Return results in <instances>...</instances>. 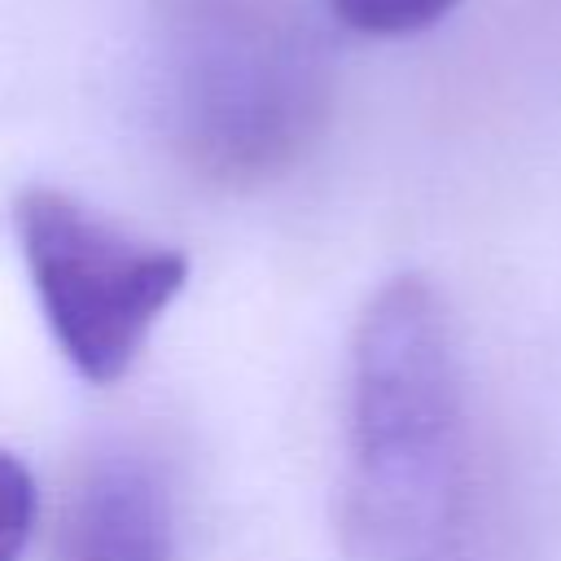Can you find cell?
I'll list each match as a JSON object with an SVG mask.
<instances>
[{
	"mask_svg": "<svg viewBox=\"0 0 561 561\" xmlns=\"http://www.w3.org/2000/svg\"><path fill=\"white\" fill-rule=\"evenodd\" d=\"M469 425L443 294L390 276L355 320L346 381V530L355 561H456Z\"/></svg>",
	"mask_w": 561,
	"mask_h": 561,
	"instance_id": "cell-1",
	"label": "cell"
},
{
	"mask_svg": "<svg viewBox=\"0 0 561 561\" xmlns=\"http://www.w3.org/2000/svg\"><path fill=\"white\" fill-rule=\"evenodd\" d=\"M175 158L215 188L294 171L333 110V66L298 0H158Z\"/></svg>",
	"mask_w": 561,
	"mask_h": 561,
	"instance_id": "cell-2",
	"label": "cell"
},
{
	"mask_svg": "<svg viewBox=\"0 0 561 561\" xmlns=\"http://www.w3.org/2000/svg\"><path fill=\"white\" fill-rule=\"evenodd\" d=\"M13 232L70 368L92 386L118 381L180 298L188 254L131 237L53 184H26L13 197Z\"/></svg>",
	"mask_w": 561,
	"mask_h": 561,
	"instance_id": "cell-3",
	"label": "cell"
},
{
	"mask_svg": "<svg viewBox=\"0 0 561 561\" xmlns=\"http://www.w3.org/2000/svg\"><path fill=\"white\" fill-rule=\"evenodd\" d=\"M57 552L61 561H175V513L162 469L131 447L92 456L66 491Z\"/></svg>",
	"mask_w": 561,
	"mask_h": 561,
	"instance_id": "cell-4",
	"label": "cell"
},
{
	"mask_svg": "<svg viewBox=\"0 0 561 561\" xmlns=\"http://www.w3.org/2000/svg\"><path fill=\"white\" fill-rule=\"evenodd\" d=\"M460 0H329V13L359 35L394 39V35H416L443 22Z\"/></svg>",
	"mask_w": 561,
	"mask_h": 561,
	"instance_id": "cell-5",
	"label": "cell"
},
{
	"mask_svg": "<svg viewBox=\"0 0 561 561\" xmlns=\"http://www.w3.org/2000/svg\"><path fill=\"white\" fill-rule=\"evenodd\" d=\"M31 530H35V478L18 456L0 451V561H22Z\"/></svg>",
	"mask_w": 561,
	"mask_h": 561,
	"instance_id": "cell-6",
	"label": "cell"
}]
</instances>
